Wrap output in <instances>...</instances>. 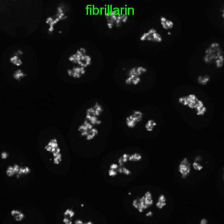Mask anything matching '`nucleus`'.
<instances>
[{
    "label": "nucleus",
    "mask_w": 224,
    "mask_h": 224,
    "mask_svg": "<svg viewBox=\"0 0 224 224\" xmlns=\"http://www.w3.org/2000/svg\"><path fill=\"white\" fill-rule=\"evenodd\" d=\"M202 63L204 65H214L217 69H221L224 65V53L219 42H211L203 51Z\"/></svg>",
    "instance_id": "f257e3e1"
},
{
    "label": "nucleus",
    "mask_w": 224,
    "mask_h": 224,
    "mask_svg": "<svg viewBox=\"0 0 224 224\" xmlns=\"http://www.w3.org/2000/svg\"><path fill=\"white\" fill-rule=\"evenodd\" d=\"M177 102L182 106L194 111L195 115L198 117L205 116L208 112L207 105L200 98L197 97L196 94L193 93L180 96L177 99Z\"/></svg>",
    "instance_id": "f03ea898"
},
{
    "label": "nucleus",
    "mask_w": 224,
    "mask_h": 224,
    "mask_svg": "<svg viewBox=\"0 0 224 224\" xmlns=\"http://www.w3.org/2000/svg\"><path fill=\"white\" fill-rule=\"evenodd\" d=\"M140 40L141 41H147L156 44H162L164 41V37L156 28H150L141 34Z\"/></svg>",
    "instance_id": "7ed1b4c3"
},
{
    "label": "nucleus",
    "mask_w": 224,
    "mask_h": 224,
    "mask_svg": "<svg viewBox=\"0 0 224 224\" xmlns=\"http://www.w3.org/2000/svg\"><path fill=\"white\" fill-rule=\"evenodd\" d=\"M144 117V113L140 110H134L132 114L127 116L126 118V124L127 127L133 129L135 128L137 124L142 122Z\"/></svg>",
    "instance_id": "20e7f679"
},
{
    "label": "nucleus",
    "mask_w": 224,
    "mask_h": 224,
    "mask_svg": "<svg viewBox=\"0 0 224 224\" xmlns=\"http://www.w3.org/2000/svg\"><path fill=\"white\" fill-rule=\"evenodd\" d=\"M191 163L187 157H184L181 160L177 167V170L181 179L185 180L189 177L191 173Z\"/></svg>",
    "instance_id": "39448f33"
},
{
    "label": "nucleus",
    "mask_w": 224,
    "mask_h": 224,
    "mask_svg": "<svg viewBox=\"0 0 224 224\" xmlns=\"http://www.w3.org/2000/svg\"><path fill=\"white\" fill-rule=\"evenodd\" d=\"M159 23L161 27L166 32H169L175 27V21L170 18L167 17L164 15H162L159 17Z\"/></svg>",
    "instance_id": "423d86ee"
},
{
    "label": "nucleus",
    "mask_w": 224,
    "mask_h": 224,
    "mask_svg": "<svg viewBox=\"0 0 224 224\" xmlns=\"http://www.w3.org/2000/svg\"><path fill=\"white\" fill-rule=\"evenodd\" d=\"M20 166L18 164H14L13 165H9L6 168L5 174L6 176L9 177H13L16 176L17 173H19Z\"/></svg>",
    "instance_id": "0eeeda50"
},
{
    "label": "nucleus",
    "mask_w": 224,
    "mask_h": 224,
    "mask_svg": "<svg viewBox=\"0 0 224 224\" xmlns=\"http://www.w3.org/2000/svg\"><path fill=\"white\" fill-rule=\"evenodd\" d=\"M10 214L17 222H23L26 218L25 214L23 211L18 209H12L10 212Z\"/></svg>",
    "instance_id": "6e6552de"
},
{
    "label": "nucleus",
    "mask_w": 224,
    "mask_h": 224,
    "mask_svg": "<svg viewBox=\"0 0 224 224\" xmlns=\"http://www.w3.org/2000/svg\"><path fill=\"white\" fill-rule=\"evenodd\" d=\"M196 80L198 84L202 86H206L211 81V76L207 74H199L197 77Z\"/></svg>",
    "instance_id": "1a4fd4ad"
},
{
    "label": "nucleus",
    "mask_w": 224,
    "mask_h": 224,
    "mask_svg": "<svg viewBox=\"0 0 224 224\" xmlns=\"http://www.w3.org/2000/svg\"><path fill=\"white\" fill-rule=\"evenodd\" d=\"M53 163L55 165H59L63 161V155L61 152V149L59 147L53 153Z\"/></svg>",
    "instance_id": "9d476101"
},
{
    "label": "nucleus",
    "mask_w": 224,
    "mask_h": 224,
    "mask_svg": "<svg viewBox=\"0 0 224 224\" xmlns=\"http://www.w3.org/2000/svg\"><path fill=\"white\" fill-rule=\"evenodd\" d=\"M85 119L87 120L89 122H91L93 125L95 126H99L101 125L102 124V120L99 118V117L94 116L91 113H89L86 112V115H85Z\"/></svg>",
    "instance_id": "9b49d317"
},
{
    "label": "nucleus",
    "mask_w": 224,
    "mask_h": 224,
    "mask_svg": "<svg viewBox=\"0 0 224 224\" xmlns=\"http://www.w3.org/2000/svg\"><path fill=\"white\" fill-rule=\"evenodd\" d=\"M94 126L92 124L91 122H89V121L86 119H85L83 123H81L80 125L78 126V131L79 132H82L84 131H90L92 128H94Z\"/></svg>",
    "instance_id": "f8f14e48"
},
{
    "label": "nucleus",
    "mask_w": 224,
    "mask_h": 224,
    "mask_svg": "<svg viewBox=\"0 0 224 224\" xmlns=\"http://www.w3.org/2000/svg\"><path fill=\"white\" fill-rule=\"evenodd\" d=\"M157 126V123L154 119H149L146 123L145 124V130H146L147 132H152L154 131L155 128Z\"/></svg>",
    "instance_id": "ddd939ff"
},
{
    "label": "nucleus",
    "mask_w": 224,
    "mask_h": 224,
    "mask_svg": "<svg viewBox=\"0 0 224 224\" xmlns=\"http://www.w3.org/2000/svg\"><path fill=\"white\" fill-rule=\"evenodd\" d=\"M31 172H32V170L30 168V167L28 166H21L19 171V173H18L17 175L16 176L17 179H19L20 177H23V176L29 175V174L31 173Z\"/></svg>",
    "instance_id": "4468645a"
},
{
    "label": "nucleus",
    "mask_w": 224,
    "mask_h": 224,
    "mask_svg": "<svg viewBox=\"0 0 224 224\" xmlns=\"http://www.w3.org/2000/svg\"><path fill=\"white\" fill-rule=\"evenodd\" d=\"M27 76V74L24 72L23 70L20 69H18L15 70L13 74V79L17 81H20L23 80L24 78H25Z\"/></svg>",
    "instance_id": "2eb2a0df"
},
{
    "label": "nucleus",
    "mask_w": 224,
    "mask_h": 224,
    "mask_svg": "<svg viewBox=\"0 0 224 224\" xmlns=\"http://www.w3.org/2000/svg\"><path fill=\"white\" fill-rule=\"evenodd\" d=\"M9 62L13 64L14 65H16L17 66H20L23 65V61L19 58V55H17L15 53L13 56H11L9 59Z\"/></svg>",
    "instance_id": "dca6fc26"
},
{
    "label": "nucleus",
    "mask_w": 224,
    "mask_h": 224,
    "mask_svg": "<svg viewBox=\"0 0 224 224\" xmlns=\"http://www.w3.org/2000/svg\"><path fill=\"white\" fill-rule=\"evenodd\" d=\"M99 133V130L97 128H96V127H94V128H92L90 130V134H88L87 136L86 137H85V140L87 141H92L98 136Z\"/></svg>",
    "instance_id": "f3484780"
},
{
    "label": "nucleus",
    "mask_w": 224,
    "mask_h": 224,
    "mask_svg": "<svg viewBox=\"0 0 224 224\" xmlns=\"http://www.w3.org/2000/svg\"><path fill=\"white\" fill-rule=\"evenodd\" d=\"M94 107L95 109V112L93 115L96 116L97 117H99L101 115L102 113L104 111V109L103 107V106L99 103L98 102H96L95 103L94 105Z\"/></svg>",
    "instance_id": "a211bd4d"
},
{
    "label": "nucleus",
    "mask_w": 224,
    "mask_h": 224,
    "mask_svg": "<svg viewBox=\"0 0 224 224\" xmlns=\"http://www.w3.org/2000/svg\"><path fill=\"white\" fill-rule=\"evenodd\" d=\"M143 156L139 152H134V153L130 154L129 157V162H138L142 161Z\"/></svg>",
    "instance_id": "6ab92c4d"
},
{
    "label": "nucleus",
    "mask_w": 224,
    "mask_h": 224,
    "mask_svg": "<svg viewBox=\"0 0 224 224\" xmlns=\"http://www.w3.org/2000/svg\"><path fill=\"white\" fill-rule=\"evenodd\" d=\"M130 154L128 153H124L122 155H121L118 159V164L120 166H124V164L129 162V157H130Z\"/></svg>",
    "instance_id": "aec40b11"
},
{
    "label": "nucleus",
    "mask_w": 224,
    "mask_h": 224,
    "mask_svg": "<svg viewBox=\"0 0 224 224\" xmlns=\"http://www.w3.org/2000/svg\"><path fill=\"white\" fill-rule=\"evenodd\" d=\"M118 172L120 174H123V175L127 176L132 175V172H131L129 168H126V167L124 166H120V168L118 170Z\"/></svg>",
    "instance_id": "412c9836"
},
{
    "label": "nucleus",
    "mask_w": 224,
    "mask_h": 224,
    "mask_svg": "<svg viewBox=\"0 0 224 224\" xmlns=\"http://www.w3.org/2000/svg\"><path fill=\"white\" fill-rule=\"evenodd\" d=\"M191 166H192V168H193L194 170H195V171H197V172H201L204 168L203 165H202L201 162H198L195 161H193V162H192Z\"/></svg>",
    "instance_id": "4be33fe9"
},
{
    "label": "nucleus",
    "mask_w": 224,
    "mask_h": 224,
    "mask_svg": "<svg viewBox=\"0 0 224 224\" xmlns=\"http://www.w3.org/2000/svg\"><path fill=\"white\" fill-rule=\"evenodd\" d=\"M75 214H76L75 211H74V210L71 208H66L63 212V216L69 217V218H72V219L74 218V216H75Z\"/></svg>",
    "instance_id": "5701e85b"
},
{
    "label": "nucleus",
    "mask_w": 224,
    "mask_h": 224,
    "mask_svg": "<svg viewBox=\"0 0 224 224\" xmlns=\"http://www.w3.org/2000/svg\"><path fill=\"white\" fill-rule=\"evenodd\" d=\"M72 70H73V72H77V73H79L80 74L81 76H84L85 74H86V70L85 68H84V67H81V66H74L73 68H72Z\"/></svg>",
    "instance_id": "b1692460"
},
{
    "label": "nucleus",
    "mask_w": 224,
    "mask_h": 224,
    "mask_svg": "<svg viewBox=\"0 0 224 224\" xmlns=\"http://www.w3.org/2000/svg\"><path fill=\"white\" fill-rule=\"evenodd\" d=\"M166 206V202H162L157 200L155 203L156 208L158 210H162Z\"/></svg>",
    "instance_id": "393cba45"
},
{
    "label": "nucleus",
    "mask_w": 224,
    "mask_h": 224,
    "mask_svg": "<svg viewBox=\"0 0 224 224\" xmlns=\"http://www.w3.org/2000/svg\"><path fill=\"white\" fill-rule=\"evenodd\" d=\"M107 173H108V176H109V177H116L117 175H118V170H112V169H110V168H109Z\"/></svg>",
    "instance_id": "a878e982"
},
{
    "label": "nucleus",
    "mask_w": 224,
    "mask_h": 224,
    "mask_svg": "<svg viewBox=\"0 0 224 224\" xmlns=\"http://www.w3.org/2000/svg\"><path fill=\"white\" fill-rule=\"evenodd\" d=\"M141 76H137L132 80V84L131 85H133V86H137V85H139L141 83Z\"/></svg>",
    "instance_id": "bb28decb"
},
{
    "label": "nucleus",
    "mask_w": 224,
    "mask_h": 224,
    "mask_svg": "<svg viewBox=\"0 0 224 224\" xmlns=\"http://www.w3.org/2000/svg\"><path fill=\"white\" fill-rule=\"evenodd\" d=\"M63 223L64 224H72L74 222L72 221V218H70L69 217L64 216V218L63 219Z\"/></svg>",
    "instance_id": "cd10ccee"
},
{
    "label": "nucleus",
    "mask_w": 224,
    "mask_h": 224,
    "mask_svg": "<svg viewBox=\"0 0 224 224\" xmlns=\"http://www.w3.org/2000/svg\"><path fill=\"white\" fill-rule=\"evenodd\" d=\"M9 157V154L8 151H3L1 153V158L2 160H7Z\"/></svg>",
    "instance_id": "c85d7f7f"
},
{
    "label": "nucleus",
    "mask_w": 224,
    "mask_h": 224,
    "mask_svg": "<svg viewBox=\"0 0 224 224\" xmlns=\"http://www.w3.org/2000/svg\"><path fill=\"white\" fill-rule=\"evenodd\" d=\"M120 166L118 164V163H111V164L109 166V168L115 170H118V168H120Z\"/></svg>",
    "instance_id": "c756f323"
},
{
    "label": "nucleus",
    "mask_w": 224,
    "mask_h": 224,
    "mask_svg": "<svg viewBox=\"0 0 224 224\" xmlns=\"http://www.w3.org/2000/svg\"><path fill=\"white\" fill-rule=\"evenodd\" d=\"M128 15L126 13H122V23H127V20H128Z\"/></svg>",
    "instance_id": "7c9ffc66"
},
{
    "label": "nucleus",
    "mask_w": 224,
    "mask_h": 224,
    "mask_svg": "<svg viewBox=\"0 0 224 224\" xmlns=\"http://www.w3.org/2000/svg\"><path fill=\"white\" fill-rule=\"evenodd\" d=\"M53 20H54V18H53V17H48V18H46L45 23L48 24V25H49V24H50L53 22Z\"/></svg>",
    "instance_id": "2f4dec72"
},
{
    "label": "nucleus",
    "mask_w": 224,
    "mask_h": 224,
    "mask_svg": "<svg viewBox=\"0 0 224 224\" xmlns=\"http://www.w3.org/2000/svg\"><path fill=\"white\" fill-rule=\"evenodd\" d=\"M195 161H197L198 162H201L202 161V156L201 155H197L195 157V159H194Z\"/></svg>",
    "instance_id": "473e14b6"
},
{
    "label": "nucleus",
    "mask_w": 224,
    "mask_h": 224,
    "mask_svg": "<svg viewBox=\"0 0 224 224\" xmlns=\"http://www.w3.org/2000/svg\"><path fill=\"white\" fill-rule=\"evenodd\" d=\"M199 223H200V224H207V223H208V220L207 218H203L200 220Z\"/></svg>",
    "instance_id": "72a5a7b5"
},
{
    "label": "nucleus",
    "mask_w": 224,
    "mask_h": 224,
    "mask_svg": "<svg viewBox=\"0 0 224 224\" xmlns=\"http://www.w3.org/2000/svg\"><path fill=\"white\" fill-rule=\"evenodd\" d=\"M74 223H75V224H84V223H84V222L83 221V220L82 219H76L75 220H74Z\"/></svg>",
    "instance_id": "f704fd0d"
},
{
    "label": "nucleus",
    "mask_w": 224,
    "mask_h": 224,
    "mask_svg": "<svg viewBox=\"0 0 224 224\" xmlns=\"http://www.w3.org/2000/svg\"><path fill=\"white\" fill-rule=\"evenodd\" d=\"M152 216H153V212L151 211H149L145 213V216L147 217V218H151Z\"/></svg>",
    "instance_id": "c9c22d12"
},
{
    "label": "nucleus",
    "mask_w": 224,
    "mask_h": 224,
    "mask_svg": "<svg viewBox=\"0 0 224 224\" xmlns=\"http://www.w3.org/2000/svg\"><path fill=\"white\" fill-rule=\"evenodd\" d=\"M79 49H80V50L81 52H82V53H84V55H86V53H87V49H86V48H84V47H81V48H79Z\"/></svg>",
    "instance_id": "e433bc0d"
},
{
    "label": "nucleus",
    "mask_w": 224,
    "mask_h": 224,
    "mask_svg": "<svg viewBox=\"0 0 224 224\" xmlns=\"http://www.w3.org/2000/svg\"><path fill=\"white\" fill-rule=\"evenodd\" d=\"M106 25H107V26H108V28H109V29H112V28H113V27H114V26H115V24H114V23H107V24H106Z\"/></svg>",
    "instance_id": "4c0bfd02"
},
{
    "label": "nucleus",
    "mask_w": 224,
    "mask_h": 224,
    "mask_svg": "<svg viewBox=\"0 0 224 224\" xmlns=\"http://www.w3.org/2000/svg\"><path fill=\"white\" fill-rule=\"evenodd\" d=\"M16 53L19 55H23L24 52H23V50H21V49H18V50L16 51Z\"/></svg>",
    "instance_id": "58836bf2"
},
{
    "label": "nucleus",
    "mask_w": 224,
    "mask_h": 224,
    "mask_svg": "<svg viewBox=\"0 0 224 224\" xmlns=\"http://www.w3.org/2000/svg\"><path fill=\"white\" fill-rule=\"evenodd\" d=\"M85 223H86V224H93L94 223H93V222L90 221V222H86Z\"/></svg>",
    "instance_id": "ea45409f"
}]
</instances>
